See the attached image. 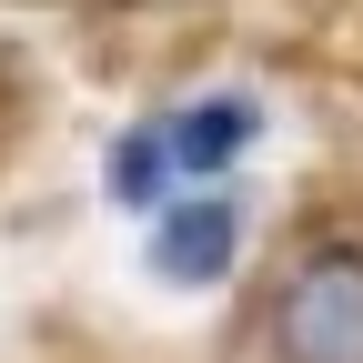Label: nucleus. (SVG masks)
Wrapping results in <instances>:
<instances>
[{
    "instance_id": "1",
    "label": "nucleus",
    "mask_w": 363,
    "mask_h": 363,
    "mask_svg": "<svg viewBox=\"0 0 363 363\" xmlns=\"http://www.w3.org/2000/svg\"><path fill=\"white\" fill-rule=\"evenodd\" d=\"M272 363H363V242L323 233L272 283Z\"/></svg>"
},
{
    "instance_id": "2",
    "label": "nucleus",
    "mask_w": 363,
    "mask_h": 363,
    "mask_svg": "<svg viewBox=\"0 0 363 363\" xmlns=\"http://www.w3.org/2000/svg\"><path fill=\"white\" fill-rule=\"evenodd\" d=\"M222 242H233V212H212V202H202V212H192V222H182V233H172L162 252H172V262H212Z\"/></svg>"
}]
</instances>
